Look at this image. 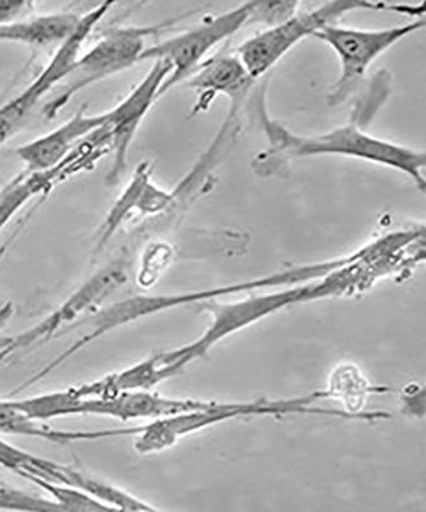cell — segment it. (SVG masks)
Here are the masks:
<instances>
[{
	"label": "cell",
	"mask_w": 426,
	"mask_h": 512,
	"mask_svg": "<svg viewBox=\"0 0 426 512\" xmlns=\"http://www.w3.org/2000/svg\"><path fill=\"white\" fill-rule=\"evenodd\" d=\"M359 291H363L360 272L354 264L350 263L318 280L288 288V290L253 296L235 303H219L217 300L201 301L199 309L201 312L212 315V324L198 340L180 349L164 352V356L169 363L176 365L182 372L192 360L204 356L223 338L242 331L287 306L329 296L351 295Z\"/></svg>",
	"instance_id": "cell-1"
},
{
	"label": "cell",
	"mask_w": 426,
	"mask_h": 512,
	"mask_svg": "<svg viewBox=\"0 0 426 512\" xmlns=\"http://www.w3.org/2000/svg\"><path fill=\"white\" fill-rule=\"evenodd\" d=\"M261 123L268 136L270 148L258 158L260 167H265L270 162L276 163L277 160L286 162L314 155H341L396 169L412 178L420 190H425L424 152L366 134L356 123L334 128L327 134L309 136L293 134L265 114Z\"/></svg>",
	"instance_id": "cell-2"
},
{
	"label": "cell",
	"mask_w": 426,
	"mask_h": 512,
	"mask_svg": "<svg viewBox=\"0 0 426 512\" xmlns=\"http://www.w3.org/2000/svg\"><path fill=\"white\" fill-rule=\"evenodd\" d=\"M329 400L327 392L315 391L309 395L292 397V399L254 401H215L212 408L192 411V413L167 416L140 425L137 433L135 450L141 455L158 454L176 445L181 438L199 432L210 425L229 422L246 416H286L319 415L331 418L360 420L355 415L341 409H327L315 406L316 401Z\"/></svg>",
	"instance_id": "cell-3"
},
{
	"label": "cell",
	"mask_w": 426,
	"mask_h": 512,
	"mask_svg": "<svg viewBox=\"0 0 426 512\" xmlns=\"http://www.w3.org/2000/svg\"><path fill=\"white\" fill-rule=\"evenodd\" d=\"M357 9H371V11L391 9L392 12L411 17L421 15L419 4L406 6V4L365 2V0H343V2L337 0L310 11L293 13L286 20L245 40V43L236 49V56L244 64L251 79L259 80L302 40L314 36L325 26L336 25L340 18Z\"/></svg>",
	"instance_id": "cell-4"
},
{
	"label": "cell",
	"mask_w": 426,
	"mask_h": 512,
	"mask_svg": "<svg viewBox=\"0 0 426 512\" xmlns=\"http://www.w3.org/2000/svg\"><path fill=\"white\" fill-rule=\"evenodd\" d=\"M187 16L166 20L154 26L114 27L105 32L89 52L77 58L66 79L62 81L64 85L56 98L45 105V117L49 120L56 118L81 90L140 62L141 54L146 49V39L171 29Z\"/></svg>",
	"instance_id": "cell-5"
},
{
	"label": "cell",
	"mask_w": 426,
	"mask_h": 512,
	"mask_svg": "<svg viewBox=\"0 0 426 512\" xmlns=\"http://www.w3.org/2000/svg\"><path fill=\"white\" fill-rule=\"evenodd\" d=\"M255 8L256 2L241 4L232 11L209 18L190 30L146 48L141 54L140 62L164 61L172 67L160 88L159 98L190 77L218 44L254 22Z\"/></svg>",
	"instance_id": "cell-6"
},
{
	"label": "cell",
	"mask_w": 426,
	"mask_h": 512,
	"mask_svg": "<svg viewBox=\"0 0 426 512\" xmlns=\"http://www.w3.org/2000/svg\"><path fill=\"white\" fill-rule=\"evenodd\" d=\"M130 280V264L126 259H117L104 265L99 271L91 274L87 280L77 287L58 308L40 320L34 327L26 329L20 335L12 336L11 344L0 352V364L11 358L18 351L34 349L52 340L62 337L68 328L73 326L87 314L100 308L108 297Z\"/></svg>",
	"instance_id": "cell-7"
},
{
	"label": "cell",
	"mask_w": 426,
	"mask_h": 512,
	"mask_svg": "<svg viewBox=\"0 0 426 512\" xmlns=\"http://www.w3.org/2000/svg\"><path fill=\"white\" fill-rule=\"evenodd\" d=\"M424 26V18H419L388 29L361 30L336 24L316 32L315 38L329 45L340 59L341 76L329 98L332 104L342 103L383 53Z\"/></svg>",
	"instance_id": "cell-8"
},
{
	"label": "cell",
	"mask_w": 426,
	"mask_h": 512,
	"mask_svg": "<svg viewBox=\"0 0 426 512\" xmlns=\"http://www.w3.org/2000/svg\"><path fill=\"white\" fill-rule=\"evenodd\" d=\"M171 71V64L155 61L140 84L112 111L105 113L107 121L104 127L107 128L109 145L113 153L112 166L105 178L108 186L117 185L122 180L123 173L127 169L128 153L137 131L142 121L148 116L151 107L159 99L160 88Z\"/></svg>",
	"instance_id": "cell-9"
},
{
	"label": "cell",
	"mask_w": 426,
	"mask_h": 512,
	"mask_svg": "<svg viewBox=\"0 0 426 512\" xmlns=\"http://www.w3.org/2000/svg\"><path fill=\"white\" fill-rule=\"evenodd\" d=\"M82 107L75 116L38 139L17 148L16 154L27 172H48L57 168L76 146L104 127L107 114H86Z\"/></svg>",
	"instance_id": "cell-10"
},
{
	"label": "cell",
	"mask_w": 426,
	"mask_h": 512,
	"mask_svg": "<svg viewBox=\"0 0 426 512\" xmlns=\"http://www.w3.org/2000/svg\"><path fill=\"white\" fill-rule=\"evenodd\" d=\"M255 81L247 73L236 53L219 52L205 59L189 77V88L198 91L199 104L196 112L205 111L215 96L227 95L235 102L244 98Z\"/></svg>",
	"instance_id": "cell-11"
},
{
	"label": "cell",
	"mask_w": 426,
	"mask_h": 512,
	"mask_svg": "<svg viewBox=\"0 0 426 512\" xmlns=\"http://www.w3.org/2000/svg\"><path fill=\"white\" fill-rule=\"evenodd\" d=\"M72 64L73 57L67 50H57L43 72L22 93L0 107V148L21 130L39 100L66 79Z\"/></svg>",
	"instance_id": "cell-12"
},
{
	"label": "cell",
	"mask_w": 426,
	"mask_h": 512,
	"mask_svg": "<svg viewBox=\"0 0 426 512\" xmlns=\"http://www.w3.org/2000/svg\"><path fill=\"white\" fill-rule=\"evenodd\" d=\"M137 427L99 429V431H63L49 427L45 423L36 422L16 408L12 400H0V434H11L38 438L57 445H71V443L111 440L126 436H136Z\"/></svg>",
	"instance_id": "cell-13"
},
{
	"label": "cell",
	"mask_w": 426,
	"mask_h": 512,
	"mask_svg": "<svg viewBox=\"0 0 426 512\" xmlns=\"http://www.w3.org/2000/svg\"><path fill=\"white\" fill-rule=\"evenodd\" d=\"M386 386H375L365 378L361 370L354 364L343 363L333 370L328 378L325 392L329 400L340 401L346 413L355 415L361 422L375 423L378 420L391 418L386 411H364L366 400L371 395H383L391 391Z\"/></svg>",
	"instance_id": "cell-14"
},
{
	"label": "cell",
	"mask_w": 426,
	"mask_h": 512,
	"mask_svg": "<svg viewBox=\"0 0 426 512\" xmlns=\"http://www.w3.org/2000/svg\"><path fill=\"white\" fill-rule=\"evenodd\" d=\"M76 13L26 17L0 25V41L30 45V47H54L61 45L73 34L81 21Z\"/></svg>",
	"instance_id": "cell-15"
},
{
	"label": "cell",
	"mask_w": 426,
	"mask_h": 512,
	"mask_svg": "<svg viewBox=\"0 0 426 512\" xmlns=\"http://www.w3.org/2000/svg\"><path fill=\"white\" fill-rule=\"evenodd\" d=\"M151 181V169L149 163H140L137 167L131 181L128 182L126 189L109 209L107 217H105L102 227L98 233V239L94 248V255L102 253L103 249L107 248L112 237L121 230L123 223L132 214L139 212L142 214L144 208L145 191Z\"/></svg>",
	"instance_id": "cell-16"
},
{
	"label": "cell",
	"mask_w": 426,
	"mask_h": 512,
	"mask_svg": "<svg viewBox=\"0 0 426 512\" xmlns=\"http://www.w3.org/2000/svg\"><path fill=\"white\" fill-rule=\"evenodd\" d=\"M0 512H66L50 497L31 495L0 483Z\"/></svg>",
	"instance_id": "cell-17"
},
{
	"label": "cell",
	"mask_w": 426,
	"mask_h": 512,
	"mask_svg": "<svg viewBox=\"0 0 426 512\" xmlns=\"http://www.w3.org/2000/svg\"><path fill=\"white\" fill-rule=\"evenodd\" d=\"M34 6L31 2H0V25L26 18Z\"/></svg>",
	"instance_id": "cell-18"
},
{
	"label": "cell",
	"mask_w": 426,
	"mask_h": 512,
	"mask_svg": "<svg viewBox=\"0 0 426 512\" xmlns=\"http://www.w3.org/2000/svg\"><path fill=\"white\" fill-rule=\"evenodd\" d=\"M16 309L12 303H6L0 308V352L7 349L11 344L12 336H8L6 328L12 318L15 317Z\"/></svg>",
	"instance_id": "cell-19"
}]
</instances>
